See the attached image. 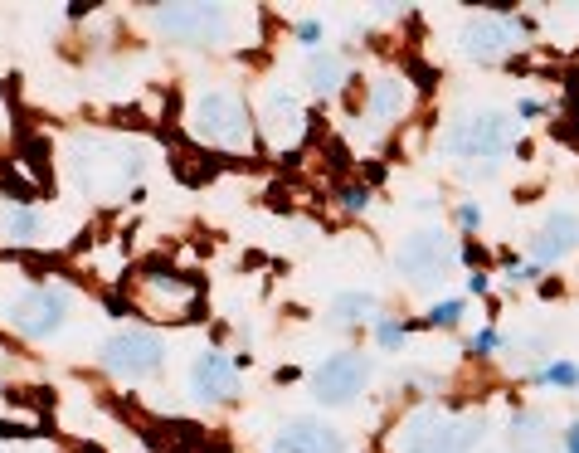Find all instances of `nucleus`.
I'll use <instances>...</instances> for the list:
<instances>
[{
    "label": "nucleus",
    "instance_id": "nucleus-2",
    "mask_svg": "<svg viewBox=\"0 0 579 453\" xmlns=\"http://www.w3.org/2000/svg\"><path fill=\"white\" fill-rule=\"evenodd\" d=\"M69 317V293L64 288H25L15 298L5 302V322L30 341H44L54 337Z\"/></svg>",
    "mask_w": 579,
    "mask_h": 453
},
{
    "label": "nucleus",
    "instance_id": "nucleus-17",
    "mask_svg": "<svg viewBox=\"0 0 579 453\" xmlns=\"http://www.w3.org/2000/svg\"><path fill=\"white\" fill-rule=\"evenodd\" d=\"M399 108V88L395 83H380V88H375V103H370V113L375 117H390Z\"/></svg>",
    "mask_w": 579,
    "mask_h": 453
},
{
    "label": "nucleus",
    "instance_id": "nucleus-5",
    "mask_svg": "<svg viewBox=\"0 0 579 453\" xmlns=\"http://www.w3.org/2000/svg\"><path fill=\"white\" fill-rule=\"evenodd\" d=\"M507 142H511V127L502 113H477L443 137V147L453 156H497V151H507Z\"/></svg>",
    "mask_w": 579,
    "mask_h": 453
},
{
    "label": "nucleus",
    "instance_id": "nucleus-8",
    "mask_svg": "<svg viewBox=\"0 0 579 453\" xmlns=\"http://www.w3.org/2000/svg\"><path fill=\"white\" fill-rule=\"evenodd\" d=\"M443 264H448V249H443L438 229H419V234H409L395 249V268L409 273V278H434Z\"/></svg>",
    "mask_w": 579,
    "mask_h": 453
},
{
    "label": "nucleus",
    "instance_id": "nucleus-16",
    "mask_svg": "<svg viewBox=\"0 0 579 453\" xmlns=\"http://www.w3.org/2000/svg\"><path fill=\"white\" fill-rule=\"evenodd\" d=\"M10 234H15L20 244H25V239H35V234H39V215H35V210H15V215H10Z\"/></svg>",
    "mask_w": 579,
    "mask_h": 453
},
{
    "label": "nucleus",
    "instance_id": "nucleus-12",
    "mask_svg": "<svg viewBox=\"0 0 579 453\" xmlns=\"http://www.w3.org/2000/svg\"><path fill=\"white\" fill-rule=\"evenodd\" d=\"M370 312H375V298H370V293H341V298L331 302V317H341V322H346V317H370Z\"/></svg>",
    "mask_w": 579,
    "mask_h": 453
},
{
    "label": "nucleus",
    "instance_id": "nucleus-11",
    "mask_svg": "<svg viewBox=\"0 0 579 453\" xmlns=\"http://www.w3.org/2000/svg\"><path fill=\"white\" fill-rule=\"evenodd\" d=\"M575 244H579L575 215H550L541 229V239H536V259H560V254H570Z\"/></svg>",
    "mask_w": 579,
    "mask_h": 453
},
{
    "label": "nucleus",
    "instance_id": "nucleus-13",
    "mask_svg": "<svg viewBox=\"0 0 579 453\" xmlns=\"http://www.w3.org/2000/svg\"><path fill=\"white\" fill-rule=\"evenodd\" d=\"M312 83H317L322 93H331V88L341 83V59H331V54H317V59H312Z\"/></svg>",
    "mask_w": 579,
    "mask_h": 453
},
{
    "label": "nucleus",
    "instance_id": "nucleus-19",
    "mask_svg": "<svg viewBox=\"0 0 579 453\" xmlns=\"http://www.w3.org/2000/svg\"><path fill=\"white\" fill-rule=\"evenodd\" d=\"M545 376H550V380H575V371H570V366H550Z\"/></svg>",
    "mask_w": 579,
    "mask_h": 453
},
{
    "label": "nucleus",
    "instance_id": "nucleus-21",
    "mask_svg": "<svg viewBox=\"0 0 579 453\" xmlns=\"http://www.w3.org/2000/svg\"><path fill=\"white\" fill-rule=\"evenodd\" d=\"M205 449H210V444H205ZM210 453H224V449H210Z\"/></svg>",
    "mask_w": 579,
    "mask_h": 453
},
{
    "label": "nucleus",
    "instance_id": "nucleus-18",
    "mask_svg": "<svg viewBox=\"0 0 579 453\" xmlns=\"http://www.w3.org/2000/svg\"><path fill=\"white\" fill-rule=\"evenodd\" d=\"M458 312H463V302H443V307H434V317H429V322H434V327H448Z\"/></svg>",
    "mask_w": 579,
    "mask_h": 453
},
{
    "label": "nucleus",
    "instance_id": "nucleus-10",
    "mask_svg": "<svg viewBox=\"0 0 579 453\" xmlns=\"http://www.w3.org/2000/svg\"><path fill=\"white\" fill-rule=\"evenodd\" d=\"M511 39H516V30H511L507 20H472L468 30H463V49H468L472 59H502L511 49Z\"/></svg>",
    "mask_w": 579,
    "mask_h": 453
},
{
    "label": "nucleus",
    "instance_id": "nucleus-6",
    "mask_svg": "<svg viewBox=\"0 0 579 453\" xmlns=\"http://www.w3.org/2000/svg\"><path fill=\"white\" fill-rule=\"evenodd\" d=\"M365 376H370L365 356L341 351V356L322 361V371H317V400H326V405H351L365 390Z\"/></svg>",
    "mask_w": 579,
    "mask_h": 453
},
{
    "label": "nucleus",
    "instance_id": "nucleus-7",
    "mask_svg": "<svg viewBox=\"0 0 579 453\" xmlns=\"http://www.w3.org/2000/svg\"><path fill=\"white\" fill-rule=\"evenodd\" d=\"M273 453H346V444L322 419H288L273 439Z\"/></svg>",
    "mask_w": 579,
    "mask_h": 453
},
{
    "label": "nucleus",
    "instance_id": "nucleus-20",
    "mask_svg": "<svg viewBox=\"0 0 579 453\" xmlns=\"http://www.w3.org/2000/svg\"><path fill=\"white\" fill-rule=\"evenodd\" d=\"M565 453H579V424L570 429V439H565Z\"/></svg>",
    "mask_w": 579,
    "mask_h": 453
},
{
    "label": "nucleus",
    "instance_id": "nucleus-3",
    "mask_svg": "<svg viewBox=\"0 0 579 453\" xmlns=\"http://www.w3.org/2000/svg\"><path fill=\"white\" fill-rule=\"evenodd\" d=\"M103 361H108L112 376L146 380V376H156V371H161L166 346H161V337H151V332H117V337L103 346Z\"/></svg>",
    "mask_w": 579,
    "mask_h": 453
},
{
    "label": "nucleus",
    "instance_id": "nucleus-15",
    "mask_svg": "<svg viewBox=\"0 0 579 453\" xmlns=\"http://www.w3.org/2000/svg\"><path fill=\"white\" fill-rule=\"evenodd\" d=\"M25 156H30V171H35L39 181L49 186V147H44L39 137H25Z\"/></svg>",
    "mask_w": 579,
    "mask_h": 453
},
{
    "label": "nucleus",
    "instance_id": "nucleus-4",
    "mask_svg": "<svg viewBox=\"0 0 579 453\" xmlns=\"http://www.w3.org/2000/svg\"><path fill=\"white\" fill-rule=\"evenodd\" d=\"M156 25L171 39H181V44H215L229 30V20H224L219 5H161Z\"/></svg>",
    "mask_w": 579,
    "mask_h": 453
},
{
    "label": "nucleus",
    "instance_id": "nucleus-1",
    "mask_svg": "<svg viewBox=\"0 0 579 453\" xmlns=\"http://www.w3.org/2000/svg\"><path fill=\"white\" fill-rule=\"evenodd\" d=\"M190 127H195V137H200V142H210V147H224V151L249 147V108H244V98H239V93H229V88H210V93H200Z\"/></svg>",
    "mask_w": 579,
    "mask_h": 453
},
{
    "label": "nucleus",
    "instance_id": "nucleus-14",
    "mask_svg": "<svg viewBox=\"0 0 579 453\" xmlns=\"http://www.w3.org/2000/svg\"><path fill=\"white\" fill-rule=\"evenodd\" d=\"M541 434H545V424H541L536 415H521V419H516V444H521L526 453H536V449L545 444Z\"/></svg>",
    "mask_w": 579,
    "mask_h": 453
},
{
    "label": "nucleus",
    "instance_id": "nucleus-9",
    "mask_svg": "<svg viewBox=\"0 0 579 453\" xmlns=\"http://www.w3.org/2000/svg\"><path fill=\"white\" fill-rule=\"evenodd\" d=\"M190 385H195L200 400H234V395H239V371H234V361H224V356H215V351H205V356L195 361Z\"/></svg>",
    "mask_w": 579,
    "mask_h": 453
}]
</instances>
